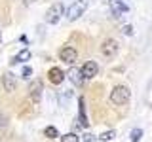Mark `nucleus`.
<instances>
[{
	"mask_svg": "<svg viewBox=\"0 0 152 142\" xmlns=\"http://www.w3.org/2000/svg\"><path fill=\"white\" fill-rule=\"evenodd\" d=\"M131 97V91L127 85H116V87L110 91V102L120 106V104H126Z\"/></svg>",
	"mask_w": 152,
	"mask_h": 142,
	"instance_id": "obj_1",
	"label": "nucleus"
},
{
	"mask_svg": "<svg viewBox=\"0 0 152 142\" xmlns=\"http://www.w3.org/2000/svg\"><path fill=\"white\" fill-rule=\"evenodd\" d=\"M86 8H88V0H76L70 4V8L66 9V19L69 21H76L80 15H84Z\"/></svg>",
	"mask_w": 152,
	"mask_h": 142,
	"instance_id": "obj_2",
	"label": "nucleus"
},
{
	"mask_svg": "<svg viewBox=\"0 0 152 142\" xmlns=\"http://www.w3.org/2000/svg\"><path fill=\"white\" fill-rule=\"evenodd\" d=\"M63 15H65V8H63V4H61V2H57V4H53V6L46 12V23L55 25V23L61 21V17H63Z\"/></svg>",
	"mask_w": 152,
	"mask_h": 142,
	"instance_id": "obj_3",
	"label": "nucleus"
},
{
	"mask_svg": "<svg viewBox=\"0 0 152 142\" xmlns=\"http://www.w3.org/2000/svg\"><path fill=\"white\" fill-rule=\"evenodd\" d=\"M101 53L107 57V59H112V57H116V53H118V42L114 40V38H108V40H104L103 46H101Z\"/></svg>",
	"mask_w": 152,
	"mask_h": 142,
	"instance_id": "obj_4",
	"label": "nucleus"
},
{
	"mask_svg": "<svg viewBox=\"0 0 152 142\" xmlns=\"http://www.w3.org/2000/svg\"><path fill=\"white\" fill-rule=\"evenodd\" d=\"M59 59L63 61V63L66 64H74L76 63V59H78V51L74 49V47H63V49L59 51Z\"/></svg>",
	"mask_w": 152,
	"mask_h": 142,
	"instance_id": "obj_5",
	"label": "nucleus"
},
{
	"mask_svg": "<svg viewBox=\"0 0 152 142\" xmlns=\"http://www.w3.org/2000/svg\"><path fill=\"white\" fill-rule=\"evenodd\" d=\"M2 85H4V91L13 93V91H15V87H17L15 74H13V72H4V76H2Z\"/></svg>",
	"mask_w": 152,
	"mask_h": 142,
	"instance_id": "obj_6",
	"label": "nucleus"
},
{
	"mask_svg": "<svg viewBox=\"0 0 152 142\" xmlns=\"http://www.w3.org/2000/svg\"><path fill=\"white\" fill-rule=\"evenodd\" d=\"M97 72H99V64L95 63V61H86V63H84V66H82V74H84L86 80L95 78V76H97Z\"/></svg>",
	"mask_w": 152,
	"mask_h": 142,
	"instance_id": "obj_7",
	"label": "nucleus"
},
{
	"mask_svg": "<svg viewBox=\"0 0 152 142\" xmlns=\"http://www.w3.org/2000/svg\"><path fill=\"white\" fill-rule=\"evenodd\" d=\"M66 78H69L74 85H82V83H84V80H86V78H84V74H82V68H76V66H72V68L66 72Z\"/></svg>",
	"mask_w": 152,
	"mask_h": 142,
	"instance_id": "obj_8",
	"label": "nucleus"
},
{
	"mask_svg": "<svg viewBox=\"0 0 152 142\" xmlns=\"http://www.w3.org/2000/svg\"><path fill=\"white\" fill-rule=\"evenodd\" d=\"M48 78H50L51 83L59 85V83L65 82V72L61 68H57V66H53V68H50V72H48Z\"/></svg>",
	"mask_w": 152,
	"mask_h": 142,
	"instance_id": "obj_9",
	"label": "nucleus"
},
{
	"mask_svg": "<svg viewBox=\"0 0 152 142\" xmlns=\"http://www.w3.org/2000/svg\"><path fill=\"white\" fill-rule=\"evenodd\" d=\"M110 9H112L114 17H120L122 13H126L129 8H127V4L124 2V0H110Z\"/></svg>",
	"mask_w": 152,
	"mask_h": 142,
	"instance_id": "obj_10",
	"label": "nucleus"
},
{
	"mask_svg": "<svg viewBox=\"0 0 152 142\" xmlns=\"http://www.w3.org/2000/svg\"><path fill=\"white\" fill-rule=\"evenodd\" d=\"M28 91H31V99L34 102H40V97H42V82L40 80H34V83L28 87Z\"/></svg>",
	"mask_w": 152,
	"mask_h": 142,
	"instance_id": "obj_11",
	"label": "nucleus"
},
{
	"mask_svg": "<svg viewBox=\"0 0 152 142\" xmlns=\"http://www.w3.org/2000/svg\"><path fill=\"white\" fill-rule=\"evenodd\" d=\"M78 121L82 127H89V121H88V116H86V104H84V99L80 97V102H78Z\"/></svg>",
	"mask_w": 152,
	"mask_h": 142,
	"instance_id": "obj_12",
	"label": "nucleus"
},
{
	"mask_svg": "<svg viewBox=\"0 0 152 142\" xmlns=\"http://www.w3.org/2000/svg\"><path fill=\"white\" fill-rule=\"evenodd\" d=\"M31 59V51L28 49H21L19 53L13 57L12 61H10V64H17V63H25V61H28Z\"/></svg>",
	"mask_w": 152,
	"mask_h": 142,
	"instance_id": "obj_13",
	"label": "nucleus"
},
{
	"mask_svg": "<svg viewBox=\"0 0 152 142\" xmlns=\"http://www.w3.org/2000/svg\"><path fill=\"white\" fill-rule=\"evenodd\" d=\"M44 135L48 136V138H57V136H59V131H57L53 125H50V127L44 129Z\"/></svg>",
	"mask_w": 152,
	"mask_h": 142,
	"instance_id": "obj_14",
	"label": "nucleus"
},
{
	"mask_svg": "<svg viewBox=\"0 0 152 142\" xmlns=\"http://www.w3.org/2000/svg\"><path fill=\"white\" fill-rule=\"evenodd\" d=\"M114 136H116V131H104L103 135H99V140H101V142H108V140H112Z\"/></svg>",
	"mask_w": 152,
	"mask_h": 142,
	"instance_id": "obj_15",
	"label": "nucleus"
},
{
	"mask_svg": "<svg viewBox=\"0 0 152 142\" xmlns=\"http://www.w3.org/2000/svg\"><path fill=\"white\" fill-rule=\"evenodd\" d=\"M61 142H80V136L74 135V133H69V135L61 136Z\"/></svg>",
	"mask_w": 152,
	"mask_h": 142,
	"instance_id": "obj_16",
	"label": "nucleus"
},
{
	"mask_svg": "<svg viewBox=\"0 0 152 142\" xmlns=\"http://www.w3.org/2000/svg\"><path fill=\"white\" fill-rule=\"evenodd\" d=\"M141 136H142V131H141V129H133V131H131V140H129V142H139Z\"/></svg>",
	"mask_w": 152,
	"mask_h": 142,
	"instance_id": "obj_17",
	"label": "nucleus"
},
{
	"mask_svg": "<svg viewBox=\"0 0 152 142\" xmlns=\"http://www.w3.org/2000/svg\"><path fill=\"white\" fill-rule=\"evenodd\" d=\"M31 74H32V68H31V66H25V68H23V74H21V78L28 80V78H31Z\"/></svg>",
	"mask_w": 152,
	"mask_h": 142,
	"instance_id": "obj_18",
	"label": "nucleus"
},
{
	"mask_svg": "<svg viewBox=\"0 0 152 142\" xmlns=\"http://www.w3.org/2000/svg\"><path fill=\"white\" fill-rule=\"evenodd\" d=\"M122 32H124L126 36H133V27H131V25H124Z\"/></svg>",
	"mask_w": 152,
	"mask_h": 142,
	"instance_id": "obj_19",
	"label": "nucleus"
},
{
	"mask_svg": "<svg viewBox=\"0 0 152 142\" xmlns=\"http://www.w3.org/2000/svg\"><path fill=\"white\" fill-rule=\"evenodd\" d=\"M82 140H84V142H95V136L89 135V133H86V135L82 136Z\"/></svg>",
	"mask_w": 152,
	"mask_h": 142,
	"instance_id": "obj_20",
	"label": "nucleus"
},
{
	"mask_svg": "<svg viewBox=\"0 0 152 142\" xmlns=\"http://www.w3.org/2000/svg\"><path fill=\"white\" fill-rule=\"evenodd\" d=\"M28 2H32V0H28Z\"/></svg>",
	"mask_w": 152,
	"mask_h": 142,
	"instance_id": "obj_21",
	"label": "nucleus"
},
{
	"mask_svg": "<svg viewBox=\"0 0 152 142\" xmlns=\"http://www.w3.org/2000/svg\"><path fill=\"white\" fill-rule=\"evenodd\" d=\"M0 38H2V36H0Z\"/></svg>",
	"mask_w": 152,
	"mask_h": 142,
	"instance_id": "obj_22",
	"label": "nucleus"
}]
</instances>
